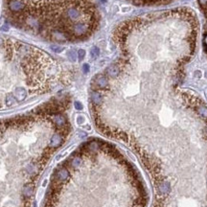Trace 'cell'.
Returning a JSON list of instances; mask_svg holds the SVG:
<instances>
[{"label": "cell", "mask_w": 207, "mask_h": 207, "mask_svg": "<svg viewBox=\"0 0 207 207\" xmlns=\"http://www.w3.org/2000/svg\"><path fill=\"white\" fill-rule=\"evenodd\" d=\"M61 143H62V136L59 134H55L52 137L51 141H50V145L52 147H58Z\"/></svg>", "instance_id": "obj_5"}, {"label": "cell", "mask_w": 207, "mask_h": 207, "mask_svg": "<svg viewBox=\"0 0 207 207\" xmlns=\"http://www.w3.org/2000/svg\"><path fill=\"white\" fill-rule=\"evenodd\" d=\"M206 77H207V72H206Z\"/></svg>", "instance_id": "obj_19"}, {"label": "cell", "mask_w": 207, "mask_h": 207, "mask_svg": "<svg viewBox=\"0 0 207 207\" xmlns=\"http://www.w3.org/2000/svg\"><path fill=\"white\" fill-rule=\"evenodd\" d=\"M156 207H181L179 204H177V202H166V201H161L160 203ZM187 207V206H185ZM200 207H205L203 205H200Z\"/></svg>", "instance_id": "obj_4"}, {"label": "cell", "mask_w": 207, "mask_h": 207, "mask_svg": "<svg viewBox=\"0 0 207 207\" xmlns=\"http://www.w3.org/2000/svg\"><path fill=\"white\" fill-rule=\"evenodd\" d=\"M199 2L202 7H205L207 5V0H199Z\"/></svg>", "instance_id": "obj_15"}, {"label": "cell", "mask_w": 207, "mask_h": 207, "mask_svg": "<svg viewBox=\"0 0 207 207\" xmlns=\"http://www.w3.org/2000/svg\"><path fill=\"white\" fill-rule=\"evenodd\" d=\"M158 191L160 194L165 195V194H168V193L171 192V187H170V184L168 181H162L159 183L158 185Z\"/></svg>", "instance_id": "obj_1"}, {"label": "cell", "mask_w": 207, "mask_h": 207, "mask_svg": "<svg viewBox=\"0 0 207 207\" xmlns=\"http://www.w3.org/2000/svg\"><path fill=\"white\" fill-rule=\"evenodd\" d=\"M85 50H82L81 49L80 51L78 52V57H79V59L82 61V59L85 58Z\"/></svg>", "instance_id": "obj_12"}, {"label": "cell", "mask_w": 207, "mask_h": 207, "mask_svg": "<svg viewBox=\"0 0 207 207\" xmlns=\"http://www.w3.org/2000/svg\"><path fill=\"white\" fill-rule=\"evenodd\" d=\"M75 108L77 109H82V105L80 102H75Z\"/></svg>", "instance_id": "obj_14"}, {"label": "cell", "mask_w": 207, "mask_h": 207, "mask_svg": "<svg viewBox=\"0 0 207 207\" xmlns=\"http://www.w3.org/2000/svg\"><path fill=\"white\" fill-rule=\"evenodd\" d=\"M99 56V49L97 47H93L91 49V57L93 59H96Z\"/></svg>", "instance_id": "obj_10"}, {"label": "cell", "mask_w": 207, "mask_h": 207, "mask_svg": "<svg viewBox=\"0 0 207 207\" xmlns=\"http://www.w3.org/2000/svg\"><path fill=\"white\" fill-rule=\"evenodd\" d=\"M89 70V66H88V64H85L84 65V72L85 73H87Z\"/></svg>", "instance_id": "obj_16"}, {"label": "cell", "mask_w": 207, "mask_h": 207, "mask_svg": "<svg viewBox=\"0 0 207 207\" xmlns=\"http://www.w3.org/2000/svg\"><path fill=\"white\" fill-rule=\"evenodd\" d=\"M68 57H69V59H71V61H76V59H77V54L74 52V51H70L68 53Z\"/></svg>", "instance_id": "obj_11"}, {"label": "cell", "mask_w": 207, "mask_h": 207, "mask_svg": "<svg viewBox=\"0 0 207 207\" xmlns=\"http://www.w3.org/2000/svg\"><path fill=\"white\" fill-rule=\"evenodd\" d=\"M81 163H82V160L80 157H74L72 160V162H71V165L74 168H78L81 165Z\"/></svg>", "instance_id": "obj_8"}, {"label": "cell", "mask_w": 207, "mask_h": 207, "mask_svg": "<svg viewBox=\"0 0 207 207\" xmlns=\"http://www.w3.org/2000/svg\"><path fill=\"white\" fill-rule=\"evenodd\" d=\"M95 82H96V85H97L99 87H101V88L105 87V86L108 85V79L105 77H104V76H99V77L96 78Z\"/></svg>", "instance_id": "obj_3"}, {"label": "cell", "mask_w": 207, "mask_h": 207, "mask_svg": "<svg viewBox=\"0 0 207 207\" xmlns=\"http://www.w3.org/2000/svg\"><path fill=\"white\" fill-rule=\"evenodd\" d=\"M82 120H84V119H82V117H79V118H78V121H79V123H82Z\"/></svg>", "instance_id": "obj_17"}, {"label": "cell", "mask_w": 207, "mask_h": 207, "mask_svg": "<svg viewBox=\"0 0 207 207\" xmlns=\"http://www.w3.org/2000/svg\"><path fill=\"white\" fill-rule=\"evenodd\" d=\"M107 73H108V75L111 78L117 77L119 74V67L117 65H115V64H111V65L107 69Z\"/></svg>", "instance_id": "obj_2"}, {"label": "cell", "mask_w": 207, "mask_h": 207, "mask_svg": "<svg viewBox=\"0 0 207 207\" xmlns=\"http://www.w3.org/2000/svg\"><path fill=\"white\" fill-rule=\"evenodd\" d=\"M56 177L59 179V180H64V179H66L68 177V172L65 169H61L57 172Z\"/></svg>", "instance_id": "obj_6"}, {"label": "cell", "mask_w": 207, "mask_h": 207, "mask_svg": "<svg viewBox=\"0 0 207 207\" xmlns=\"http://www.w3.org/2000/svg\"><path fill=\"white\" fill-rule=\"evenodd\" d=\"M204 43L207 45V35L205 36V38H204Z\"/></svg>", "instance_id": "obj_18"}, {"label": "cell", "mask_w": 207, "mask_h": 207, "mask_svg": "<svg viewBox=\"0 0 207 207\" xmlns=\"http://www.w3.org/2000/svg\"><path fill=\"white\" fill-rule=\"evenodd\" d=\"M197 111H199V113L201 115V116L207 117V108L205 107H202V105H200V107L197 108Z\"/></svg>", "instance_id": "obj_9"}, {"label": "cell", "mask_w": 207, "mask_h": 207, "mask_svg": "<svg viewBox=\"0 0 207 207\" xmlns=\"http://www.w3.org/2000/svg\"><path fill=\"white\" fill-rule=\"evenodd\" d=\"M91 98H92V101H93V103L95 105H99L101 102H102V96H101V94L97 93V92H93L91 95Z\"/></svg>", "instance_id": "obj_7"}, {"label": "cell", "mask_w": 207, "mask_h": 207, "mask_svg": "<svg viewBox=\"0 0 207 207\" xmlns=\"http://www.w3.org/2000/svg\"><path fill=\"white\" fill-rule=\"evenodd\" d=\"M97 148H98V145H97V143H95V142H91V143L89 144V149L91 151L97 150Z\"/></svg>", "instance_id": "obj_13"}]
</instances>
